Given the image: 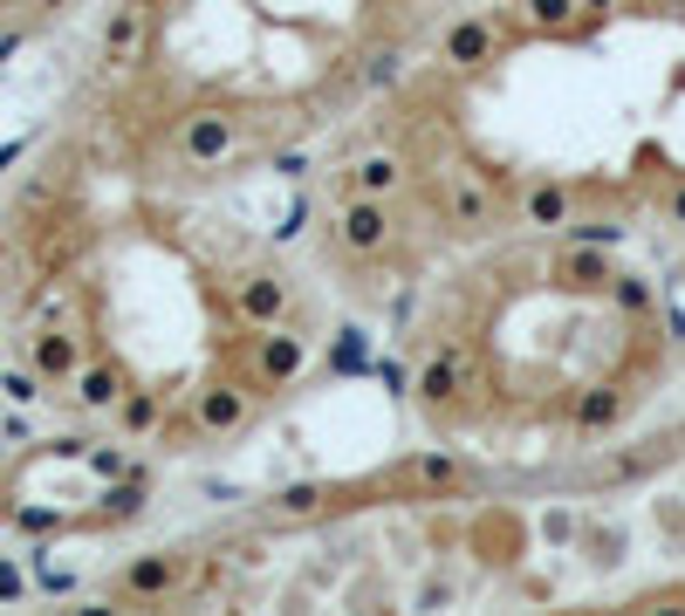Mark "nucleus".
I'll return each instance as SVG.
<instances>
[{"mask_svg":"<svg viewBox=\"0 0 685 616\" xmlns=\"http://www.w3.org/2000/svg\"><path fill=\"white\" fill-rule=\"evenodd\" d=\"M391 397L466 486H603L685 452V287L631 246L501 233L384 309Z\"/></svg>","mask_w":685,"mask_h":616,"instance_id":"f03ea898","label":"nucleus"},{"mask_svg":"<svg viewBox=\"0 0 685 616\" xmlns=\"http://www.w3.org/2000/svg\"><path fill=\"white\" fill-rule=\"evenodd\" d=\"M453 0H117L90 158L138 185L213 192L315 172Z\"/></svg>","mask_w":685,"mask_h":616,"instance_id":"7ed1b4c3","label":"nucleus"},{"mask_svg":"<svg viewBox=\"0 0 685 616\" xmlns=\"http://www.w3.org/2000/svg\"><path fill=\"white\" fill-rule=\"evenodd\" d=\"M501 233L611 240L685 287V0H453L315 158L309 261L350 315Z\"/></svg>","mask_w":685,"mask_h":616,"instance_id":"f257e3e1","label":"nucleus"}]
</instances>
